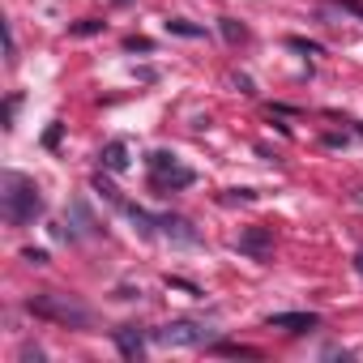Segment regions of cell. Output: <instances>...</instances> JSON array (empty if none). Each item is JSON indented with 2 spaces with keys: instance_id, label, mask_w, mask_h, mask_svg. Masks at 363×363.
I'll list each match as a JSON object with an SVG mask.
<instances>
[{
  "instance_id": "cell-4",
  "label": "cell",
  "mask_w": 363,
  "mask_h": 363,
  "mask_svg": "<svg viewBox=\"0 0 363 363\" xmlns=\"http://www.w3.org/2000/svg\"><path fill=\"white\" fill-rule=\"evenodd\" d=\"M210 333H214V329H206V325H197V320H175V325L154 329V337H158L162 346H201V342H210Z\"/></svg>"
},
{
  "instance_id": "cell-16",
  "label": "cell",
  "mask_w": 363,
  "mask_h": 363,
  "mask_svg": "<svg viewBox=\"0 0 363 363\" xmlns=\"http://www.w3.org/2000/svg\"><path fill=\"white\" fill-rule=\"evenodd\" d=\"M60 133H65V124H52L48 137H43V145H60Z\"/></svg>"
},
{
  "instance_id": "cell-1",
  "label": "cell",
  "mask_w": 363,
  "mask_h": 363,
  "mask_svg": "<svg viewBox=\"0 0 363 363\" xmlns=\"http://www.w3.org/2000/svg\"><path fill=\"white\" fill-rule=\"evenodd\" d=\"M0 210H5V218L13 227H26L43 214V197L35 189V179L18 175V171H5L0 175Z\"/></svg>"
},
{
  "instance_id": "cell-3",
  "label": "cell",
  "mask_w": 363,
  "mask_h": 363,
  "mask_svg": "<svg viewBox=\"0 0 363 363\" xmlns=\"http://www.w3.org/2000/svg\"><path fill=\"white\" fill-rule=\"evenodd\" d=\"M145 162H150V171H154V189H189L193 179H197L189 167H179V158H175L171 150H154Z\"/></svg>"
},
{
  "instance_id": "cell-10",
  "label": "cell",
  "mask_w": 363,
  "mask_h": 363,
  "mask_svg": "<svg viewBox=\"0 0 363 363\" xmlns=\"http://www.w3.org/2000/svg\"><path fill=\"white\" fill-rule=\"evenodd\" d=\"M244 35H248V30H244L240 22H231V18H223V39H227V43H240Z\"/></svg>"
},
{
  "instance_id": "cell-12",
  "label": "cell",
  "mask_w": 363,
  "mask_h": 363,
  "mask_svg": "<svg viewBox=\"0 0 363 363\" xmlns=\"http://www.w3.org/2000/svg\"><path fill=\"white\" fill-rule=\"evenodd\" d=\"M333 5H337L342 13H354V18L363 22V5H359V0H333Z\"/></svg>"
},
{
  "instance_id": "cell-9",
  "label": "cell",
  "mask_w": 363,
  "mask_h": 363,
  "mask_svg": "<svg viewBox=\"0 0 363 363\" xmlns=\"http://www.w3.org/2000/svg\"><path fill=\"white\" fill-rule=\"evenodd\" d=\"M167 35H179V39H201V35H206V26H193V22H184V18H171V22H167Z\"/></svg>"
},
{
  "instance_id": "cell-5",
  "label": "cell",
  "mask_w": 363,
  "mask_h": 363,
  "mask_svg": "<svg viewBox=\"0 0 363 363\" xmlns=\"http://www.w3.org/2000/svg\"><path fill=\"white\" fill-rule=\"evenodd\" d=\"M269 329H286V333H308L316 329V312H274Z\"/></svg>"
},
{
  "instance_id": "cell-15",
  "label": "cell",
  "mask_w": 363,
  "mask_h": 363,
  "mask_svg": "<svg viewBox=\"0 0 363 363\" xmlns=\"http://www.w3.org/2000/svg\"><path fill=\"white\" fill-rule=\"evenodd\" d=\"M22 261H30V265H48V252H43V248H26Z\"/></svg>"
},
{
  "instance_id": "cell-8",
  "label": "cell",
  "mask_w": 363,
  "mask_h": 363,
  "mask_svg": "<svg viewBox=\"0 0 363 363\" xmlns=\"http://www.w3.org/2000/svg\"><path fill=\"white\" fill-rule=\"evenodd\" d=\"M99 158H103L107 171H124V167H128V145H124V141H107V150H103Z\"/></svg>"
},
{
  "instance_id": "cell-2",
  "label": "cell",
  "mask_w": 363,
  "mask_h": 363,
  "mask_svg": "<svg viewBox=\"0 0 363 363\" xmlns=\"http://www.w3.org/2000/svg\"><path fill=\"white\" fill-rule=\"evenodd\" d=\"M35 316H48V320H56V325H69V329H86L90 325V308H82L77 299H69V295H56V291H43V295H30V303H26Z\"/></svg>"
},
{
  "instance_id": "cell-6",
  "label": "cell",
  "mask_w": 363,
  "mask_h": 363,
  "mask_svg": "<svg viewBox=\"0 0 363 363\" xmlns=\"http://www.w3.org/2000/svg\"><path fill=\"white\" fill-rule=\"evenodd\" d=\"M269 244H274V231H269V227H248V231L240 235V252H252V257H265Z\"/></svg>"
},
{
  "instance_id": "cell-13",
  "label": "cell",
  "mask_w": 363,
  "mask_h": 363,
  "mask_svg": "<svg viewBox=\"0 0 363 363\" xmlns=\"http://www.w3.org/2000/svg\"><path fill=\"white\" fill-rule=\"evenodd\" d=\"M94 189H99V193H103L107 201H120V193H116V189L107 184V179H103V175H94Z\"/></svg>"
},
{
  "instance_id": "cell-17",
  "label": "cell",
  "mask_w": 363,
  "mask_h": 363,
  "mask_svg": "<svg viewBox=\"0 0 363 363\" xmlns=\"http://www.w3.org/2000/svg\"><path fill=\"white\" fill-rule=\"evenodd\" d=\"M354 274H359V278H363V252H359V257H354Z\"/></svg>"
},
{
  "instance_id": "cell-7",
  "label": "cell",
  "mask_w": 363,
  "mask_h": 363,
  "mask_svg": "<svg viewBox=\"0 0 363 363\" xmlns=\"http://www.w3.org/2000/svg\"><path fill=\"white\" fill-rule=\"evenodd\" d=\"M116 346H120V354H124V359H141L145 337H141L133 325H124V329H116Z\"/></svg>"
},
{
  "instance_id": "cell-14",
  "label": "cell",
  "mask_w": 363,
  "mask_h": 363,
  "mask_svg": "<svg viewBox=\"0 0 363 363\" xmlns=\"http://www.w3.org/2000/svg\"><path fill=\"white\" fill-rule=\"evenodd\" d=\"M295 52H308V56H320V43H308V39H291Z\"/></svg>"
},
{
  "instance_id": "cell-11",
  "label": "cell",
  "mask_w": 363,
  "mask_h": 363,
  "mask_svg": "<svg viewBox=\"0 0 363 363\" xmlns=\"http://www.w3.org/2000/svg\"><path fill=\"white\" fill-rule=\"evenodd\" d=\"M99 30H103V22H94V18H86V22L73 26V35H99Z\"/></svg>"
}]
</instances>
